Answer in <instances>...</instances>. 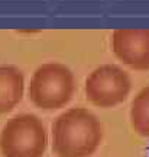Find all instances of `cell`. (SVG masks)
Returning <instances> with one entry per match:
<instances>
[{
	"label": "cell",
	"instance_id": "1",
	"mask_svg": "<svg viewBox=\"0 0 149 157\" xmlns=\"http://www.w3.org/2000/svg\"><path fill=\"white\" fill-rule=\"evenodd\" d=\"M103 141V125L91 111L71 108L52 124V150L58 157H90Z\"/></svg>",
	"mask_w": 149,
	"mask_h": 157
},
{
	"label": "cell",
	"instance_id": "2",
	"mask_svg": "<svg viewBox=\"0 0 149 157\" xmlns=\"http://www.w3.org/2000/svg\"><path fill=\"white\" fill-rule=\"evenodd\" d=\"M75 93V77L65 64L45 63L32 74L29 101L39 109L56 111L71 102Z\"/></svg>",
	"mask_w": 149,
	"mask_h": 157
},
{
	"label": "cell",
	"instance_id": "3",
	"mask_svg": "<svg viewBox=\"0 0 149 157\" xmlns=\"http://www.w3.org/2000/svg\"><path fill=\"white\" fill-rule=\"evenodd\" d=\"M48 146V132L42 119L33 113L10 118L0 131L3 157H42Z\"/></svg>",
	"mask_w": 149,
	"mask_h": 157
},
{
	"label": "cell",
	"instance_id": "4",
	"mask_svg": "<svg viewBox=\"0 0 149 157\" xmlns=\"http://www.w3.org/2000/svg\"><path fill=\"white\" fill-rule=\"evenodd\" d=\"M132 80L126 70L116 64H103L87 76L84 92L90 103L97 108H114L127 99Z\"/></svg>",
	"mask_w": 149,
	"mask_h": 157
},
{
	"label": "cell",
	"instance_id": "5",
	"mask_svg": "<svg viewBox=\"0 0 149 157\" xmlns=\"http://www.w3.org/2000/svg\"><path fill=\"white\" fill-rule=\"evenodd\" d=\"M111 50L132 70H149V29L120 28L111 34Z\"/></svg>",
	"mask_w": 149,
	"mask_h": 157
},
{
	"label": "cell",
	"instance_id": "6",
	"mask_svg": "<svg viewBox=\"0 0 149 157\" xmlns=\"http://www.w3.org/2000/svg\"><path fill=\"white\" fill-rule=\"evenodd\" d=\"M25 93V76L15 66H0V115L13 111Z\"/></svg>",
	"mask_w": 149,
	"mask_h": 157
},
{
	"label": "cell",
	"instance_id": "7",
	"mask_svg": "<svg viewBox=\"0 0 149 157\" xmlns=\"http://www.w3.org/2000/svg\"><path fill=\"white\" fill-rule=\"evenodd\" d=\"M130 124L136 134L149 138V86L139 90L132 101Z\"/></svg>",
	"mask_w": 149,
	"mask_h": 157
}]
</instances>
